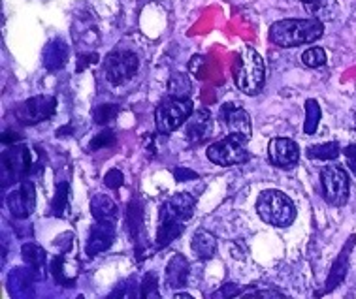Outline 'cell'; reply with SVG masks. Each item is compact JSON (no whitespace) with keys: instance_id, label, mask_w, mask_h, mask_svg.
I'll use <instances>...</instances> for the list:
<instances>
[{"instance_id":"e575fe53","label":"cell","mask_w":356,"mask_h":299,"mask_svg":"<svg viewBox=\"0 0 356 299\" xmlns=\"http://www.w3.org/2000/svg\"><path fill=\"white\" fill-rule=\"evenodd\" d=\"M175 179L177 181H187V179H196V173L188 169H175Z\"/></svg>"},{"instance_id":"277c9868","label":"cell","mask_w":356,"mask_h":299,"mask_svg":"<svg viewBox=\"0 0 356 299\" xmlns=\"http://www.w3.org/2000/svg\"><path fill=\"white\" fill-rule=\"evenodd\" d=\"M195 113V105L188 98H166L155 111V123L161 134L177 130Z\"/></svg>"},{"instance_id":"4dcf8cb0","label":"cell","mask_w":356,"mask_h":299,"mask_svg":"<svg viewBox=\"0 0 356 299\" xmlns=\"http://www.w3.org/2000/svg\"><path fill=\"white\" fill-rule=\"evenodd\" d=\"M117 137L115 134L111 130H102L100 134L91 139V151H98V149H104V147H111V145H115Z\"/></svg>"},{"instance_id":"d6a6232c","label":"cell","mask_w":356,"mask_h":299,"mask_svg":"<svg viewBox=\"0 0 356 299\" xmlns=\"http://www.w3.org/2000/svg\"><path fill=\"white\" fill-rule=\"evenodd\" d=\"M104 185L108 187V189H119L121 185H123V173L119 171V169H111L106 173L104 177Z\"/></svg>"},{"instance_id":"7402d4cb","label":"cell","mask_w":356,"mask_h":299,"mask_svg":"<svg viewBox=\"0 0 356 299\" xmlns=\"http://www.w3.org/2000/svg\"><path fill=\"white\" fill-rule=\"evenodd\" d=\"M91 213L97 222H115L117 205L110 196L97 194L91 200Z\"/></svg>"},{"instance_id":"30bf717a","label":"cell","mask_w":356,"mask_h":299,"mask_svg":"<svg viewBox=\"0 0 356 299\" xmlns=\"http://www.w3.org/2000/svg\"><path fill=\"white\" fill-rule=\"evenodd\" d=\"M268 156L273 166L283 169L294 168L300 160L298 145L286 137H273L268 145Z\"/></svg>"},{"instance_id":"52a82bcc","label":"cell","mask_w":356,"mask_h":299,"mask_svg":"<svg viewBox=\"0 0 356 299\" xmlns=\"http://www.w3.org/2000/svg\"><path fill=\"white\" fill-rule=\"evenodd\" d=\"M138 57L132 51H113L104 60V74L111 85H123L138 72Z\"/></svg>"},{"instance_id":"2e32d148","label":"cell","mask_w":356,"mask_h":299,"mask_svg":"<svg viewBox=\"0 0 356 299\" xmlns=\"http://www.w3.org/2000/svg\"><path fill=\"white\" fill-rule=\"evenodd\" d=\"M183 221L172 215L168 209L162 205L161 209V221H159V230H156V245L166 247L172 241L177 239L183 234Z\"/></svg>"},{"instance_id":"ba28073f","label":"cell","mask_w":356,"mask_h":299,"mask_svg":"<svg viewBox=\"0 0 356 299\" xmlns=\"http://www.w3.org/2000/svg\"><path fill=\"white\" fill-rule=\"evenodd\" d=\"M55 108H57V100L53 96H33L21 102L17 108H15V117L21 124H38L42 121H47L55 113Z\"/></svg>"},{"instance_id":"ac0fdd59","label":"cell","mask_w":356,"mask_h":299,"mask_svg":"<svg viewBox=\"0 0 356 299\" xmlns=\"http://www.w3.org/2000/svg\"><path fill=\"white\" fill-rule=\"evenodd\" d=\"M188 279V262L181 254L172 256L166 266V282L172 290H181L185 288Z\"/></svg>"},{"instance_id":"d6986e66","label":"cell","mask_w":356,"mask_h":299,"mask_svg":"<svg viewBox=\"0 0 356 299\" xmlns=\"http://www.w3.org/2000/svg\"><path fill=\"white\" fill-rule=\"evenodd\" d=\"M68 60V46L65 40L55 38L44 49V66L49 72H57Z\"/></svg>"},{"instance_id":"8fae6325","label":"cell","mask_w":356,"mask_h":299,"mask_svg":"<svg viewBox=\"0 0 356 299\" xmlns=\"http://www.w3.org/2000/svg\"><path fill=\"white\" fill-rule=\"evenodd\" d=\"M8 209L15 219H26L36 207V192L31 182H21L8 194Z\"/></svg>"},{"instance_id":"74e56055","label":"cell","mask_w":356,"mask_h":299,"mask_svg":"<svg viewBox=\"0 0 356 299\" xmlns=\"http://www.w3.org/2000/svg\"><path fill=\"white\" fill-rule=\"evenodd\" d=\"M79 299H81V298H79Z\"/></svg>"},{"instance_id":"4fadbf2b","label":"cell","mask_w":356,"mask_h":299,"mask_svg":"<svg viewBox=\"0 0 356 299\" xmlns=\"http://www.w3.org/2000/svg\"><path fill=\"white\" fill-rule=\"evenodd\" d=\"M211 132H213V119L207 110L195 111L187 121V126H185V136L191 144L206 142L207 137L211 136Z\"/></svg>"},{"instance_id":"e0dca14e","label":"cell","mask_w":356,"mask_h":299,"mask_svg":"<svg viewBox=\"0 0 356 299\" xmlns=\"http://www.w3.org/2000/svg\"><path fill=\"white\" fill-rule=\"evenodd\" d=\"M353 243H355V237H350L349 245H345L341 254H339L336 258V262H334V266H332L330 269V275H328V279H326V287H324L326 292L336 290V288L343 282L345 277H347V271H349V254L350 248H353Z\"/></svg>"},{"instance_id":"1f68e13d","label":"cell","mask_w":356,"mask_h":299,"mask_svg":"<svg viewBox=\"0 0 356 299\" xmlns=\"http://www.w3.org/2000/svg\"><path fill=\"white\" fill-rule=\"evenodd\" d=\"M240 293H241V288L238 287V284L228 282V284H225V287L217 288V290L209 296V299H232L236 298V296H240Z\"/></svg>"},{"instance_id":"9c48e42d","label":"cell","mask_w":356,"mask_h":299,"mask_svg":"<svg viewBox=\"0 0 356 299\" xmlns=\"http://www.w3.org/2000/svg\"><path fill=\"white\" fill-rule=\"evenodd\" d=\"M220 123L225 124L228 136L243 137L249 142L251 137V119L243 108L236 104H225L220 108Z\"/></svg>"},{"instance_id":"7c38bea8","label":"cell","mask_w":356,"mask_h":299,"mask_svg":"<svg viewBox=\"0 0 356 299\" xmlns=\"http://www.w3.org/2000/svg\"><path fill=\"white\" fill-rule=\"evenodd\" d=\"M34 273L31 267H15L10 271L6 288L12 299H34Z\"/></svg>"},{"instance_id":"6da1fadb","label":"cell","mask_w":356,"mask_h":299,"mask_svg":"<svg viewBox=\"0 0 356 299\" xmlns=\"http://www.w3.org/2000/svg\"><path fill=\"white\" fill-rule=\"evenodd\" d=\"M323 21L318 19H285L273 23L270 28V40L275 46L296 47L311 44L323 36Z\"/></svg>"},{"instance_id":"f546056e","label":"cell","mask_w":356,"mask_h":299,"mask_svg":"<svg viewBox=\"0 0 356 299\" xmlns=\"http://www.w3.org/2000/svg\"><path fill=\"white\" fill-rule=\"evenodd\" d=\"M302 62L309 68H318V66L326 65V53L321 47H309L307 51L302 55Z\"/></svg>"},{"instance_id":"8992f818","label":"cell","mask_w":356,"mask_h":299,"mask_svg":"<svg viewBox=\"0 0 356 299\" xmlns=\"http://www.w3.org/2000/svg\"><path fill=\"white\" fill-rule=\"evenodd\" d=\"M321 182L326 202L330 205H345L349 200V177L339 166H326L321 171Z\"/></svg>"},{"instance_id":"484cf974","label":"cell","mask_w":356,"mask_h":299,"mask_svg":"<svg viewBox=\"0 0 356 299\" xmlns=\"http://www.w3.org/2000/svg\"><path fill=\"white\" fill-rule=\"evenodd\" d=\"M318 123H321V105H318L317 100H307L305 102V123L304 130L305 134H315L318 128Z\"/></svg>"},{"instance_id":"f1b7e54d","label":"cell","mask_w":356,"mask_h":299,"mask_svg":"<svg viewBox=\"0 0 356 299\" xmlns=\"http://www.w3.org/2000/svg\"><path fill=\"white\" fill-rule=\"evenodd\" d=\"M66 202H68V185L66 182H60L57 187V194L53 198L51 203V213L55 216H60L65 213Z\"/></svg>"},{"instance_id":"4316f807","label":"cell","mask_w":356,"mask_h":299,"mask_svg":"<svg viewBox=\"0 0 356 299\" xmlns=\"http://www.w3.org/2000/svg\"><path fill=\"white\" fill-rule=\"evenodd\" d=\"M168 92L172 98H187L191 94V79L185 74H174L168 81Z\"/></svg>"},{"instance_id":"ffe728a7","label":"cell","mask_w":356,"mask_h":299,"mask_svg":"<svg viewBox=\"0 0 356 299\" xmlns=\"http://www.w3.org/2000/svg\"><path fill=\"white\" fill-rule=\"evenodd\" d=\"M164 207L168 209L172 215H175L179 221H188L193 213H195V198L187 192H179L170 198L168 202L164 203Z\"/></svg>"},{"instance_id":"cb8c5ba5","label":"cell","mask_w":356,"mask_h":299,"mask_svg":"<svg viewBox=\"0 0 356 299\" xmlns=\"http://www.w3.org/2000/svg\"><path fill=\"white\" fill-rule=\"evenodd\" d=\"M305 10L313 15V19H330L336 10L334 0H302Z\"/></svg>"},{"instance_id":"d4e9b609","label":"cell","mask_w":356,"mask_h":299,"mask_svg":"<svg viewBox=\"0 0 356 299\" xmlns=\"http://www.w3.org/2000/svg\"><path fill=\"white\" fill-rule=\"evenodd\" d=\"M339 155V145L336 142H328V144L311 145L307 149V158L311 160H334Z\"/></svg>"},{"instance_id":"d590c367","label":"cell","mask_w":356,"mask_h":299,"mask_svg":"<svg viewBox=\"0 0 356 299\" xmlns=\"http://www.w3.org/2000/svg\"><path fill=\"white\" fill-rule=\"evenodd\" d=\"M106 299H124V287H117Z\"/></svg>"},{"instance_id":"5bb4252c","label":"cell","mask_w":356,"mask_h":299,"mask_svg":"<svg viewBox=\"0 0 356 299\" xmlns=\"http://www.w3.org/2000/svg\"><path fill=\"white\" fill-rule=\"evenodd\" d=\"M113 239H115L113 222H97L91 228V234H89V239H87L85 253L89 254V256H97V254L108 250L111 247Z\"/></svg>"},{"instance_id":"9a60e30c","label":"cell","mask_w":356,"mask_h":299,"mask_svg":"<svg viewBox=\"0 0 356 299\" xmlns=\"http://www.w3.org/2000/svg\"><path fill=\"white\" fill-rule=\"evenodd\" d=\"M31 164H33V156H31V151L26 147H12L2 155L4 173L12 176V179L25 176L26 171L31 169Z\"/></svg>"},{"instance_id":"3957f363","label":"cell","mask_w":356,"mask_h":299,"mask_svg":"<svg viewBox=\"0 0 356 299\" xmlns=\"http://www.w3.org/2000/svg\"><path fill=\"white\" fill-rule=\"evenodd\" d=\"M257 211L266 224L277 228L291 226L296 216V209L291 198L279 190H264L257 200Z\"/></svg>"},{"instance_id":"836d02e7","label":"cell","mask_w":356,"mask_h":299,"mask_svg":"<svg viewBox=\"0 0 356 299\" xmlns=\"http://www.w3.org/2000/svg\"><path fill=\"white\" fill-rule=\"evenodd\" d=\"M345 156H347V164H349L350 171L356 176V145H349L345 149Z\"/></svg>"},{"instance_id":"7a4b0ae2","label":"cell","mask_w":356,"mask_h":299,"mask_svg":"<svg viewBox=\"0 0 356 299\" xmlns=\"http://www.w3.org/2000/svg\"><path fill=\"white\" fill-rule=\"evenodd\" d=\"M234 81L241 92L249 96L259 94L264 85V60L253 47H245L238 55L236 66H234Z\"/></svg>"},{"instance_id":"44dd1931","label":"cell","mask_w":356,"mask_h":299,"mask_svg":"<svg viewBox=\"0 0 356 299\" xmlns=\"http://www.w3.org/2000/svg\"><path fill=\"white\" fill-rule=\"evenodd\" d=\"M191 247H193V253L196 254V258L209 260V258H213L215 250H217V239H215V235H211L206 230H200V232H196L193 235Z\"/></svg>"},{"instance_id":"8d00e7d4","label":"cell","mask_w":356,"mask_h":299,"mask_svg":"<svg viewBox=\"0 0 356 299\" xmlns=\"http://www.w3.org/2000/svg\"><path fill=\"white\" fill-rule=\"evenodd\" d=\"M174 299H195L193 296H188V293H177Z\"/></svg>"},{"instance_id":"603a6c76","label":"cell","mask_w":356,"mask_h":299,"mask_svg":"<svg viewBox=\"0 0 356 299\" xmlns=\"http://www.w3.org/2000/svg\"><path fill=\"white\" fill-rule=\"evenodd\" d=\"M21 254H23L25 264L33 269L36 277H42V273L46 271V253H44V248L34 245V243H25L23 248H21Z\"/></svg>"},{"instance_id":"5b68a950","label":"cell","mask_w":356,"mask_h":299,"mask_svg":"<svg viewBox=\"0 0 356 299\" xmlns=\"http://www.w3.org/2000/svg\"><path fill=\"white\" fill-rule=\"evenodd\" d=\"M207 158L217 166H236L247 162V139L238 136H227L217 144L207 147Z\"/></svg>"},{"instance_id":"83f0119b","label":"cell","mask_w":356,"mask_h":299,"mask_svg":"<svg viewBox=\"0 0 356 299\" xmlns=\"http://www.w3.org/2000/svg\"><path fill=\"white\" fill-rule=\"evenodd\" d=\"M119 111H121V108L117 104H102L98 105V108H95V111H92V119H95V123L97 124H108L119 115Z\"/></svg>"}]
</instances>
